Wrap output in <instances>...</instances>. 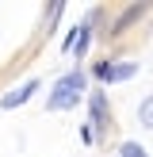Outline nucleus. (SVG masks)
<instances>
[{
    "label": "nucleus",
    "mask_w": 153,
    "mask_h": 157,
    "mask_svg": "<svg viewBox=\"0 0 153 157\" xmlns=\"http://www.w3.org/2000/svg\"><path fill=\"white\" fill-rule=\"evenodd\" d=\"M84 88H88V73L84 69H73V73L58 77V84L50 88V100H46V111H69V107H76Z\"/></svg>",
    "instance_id": "obj_1"
},
{
    "label": "nucleus",
    "mask_w": 153,
    "mask_h": 157,
    "mask_svg": "<svg viewBox=\"0 0 153 157\" xmlns=\"http://www.w3.org/2000/svg\"><path fill=\"white\" fill-rule=\"evenodd\" d=\"M119 153H122V157H145V150H142L138 142H122V146H119Z\"/></svg>",
    "instance_id": "obj_7"
},
{
    "label": "nucleus",
    "mask_w": 153,
    "mask_h": 157,
    "mask_svg": "<svg viewBox=\"0 0 153 157\" xmlns=\"http://www.w3.org/2000/svg\"><path fill=\"white\" fill-rule=\"evenodd\" d=\"M88 127H92V134H96V142L99 138H107V130H111V104H107V92L103 88H92L88 92Z\"/></svg>",
    "instance_id": "obj_3"
},
{
    "label": "nucleus",
    "mask_w": 153,
    "mask_h": 157,
    "mask_svg": "<svg viewBox=\"0 0 153 157\" xmlns=\"http://www.w3.org/2000/svg\"><path fill=\"white\" fill-rule=\"evenodd\" d=\"M107 69H111V61H96V65H92V77H96V81H103V77H107Z\"/></svg>",
    "instance_id": "obj_8"
},
{
    "label": "nucleus",
    "mask_w": 153,
    "mask_h": 157,
    "mask_svg": "<svg viewBox=\"0 0 153 157\" xmlns=\"http://www.w3.org/2000/svg\"><path fill=\"white\" fill-rule=\"evenodd\" d=\"M134 73H138V61H111V69H107L103 81L107 84H122V81H130Z\"/></svg>",
    "instance_id": "obj_5"
},
{
    "label": "nucleus",
    "mask_w": 153,
    "mask_h": 157,
    "mask_svg": "<svg viewBox=\"0 0 153 157\" xmlns=\"http://www.w3.org/2000/svg\"><path fill=\"white\" fill-rule=\"evenodd\" d=\"M149 12H153V4H145V0H142V4H122L119 12H115V19L107 23L99 35H103L107 42H119L122 35H130L134 27H142V23L149 19Z\"/></svg>",
    "instance_id": "obj_2"
},
{
    "label": "nucleus",
    "mask_w": 153,
    "mask_h": 157,
    "mask_svg": "<svg viewBox=\"0 0 153 157\" xmlns=\"http://www.w3.org/2000/svg\"><path fill=\"white\" fill-rule=\"evenodd\" d=\"M38 88H42V84H38L35 77H31V81H23L19 88H12V92H4V96H0V107H4V111H15V107H23V104H27V100L35 96Z\"/></svg>",
    "instance_id": "obj_4"
},
{
    "label": "nucleus",
    "mask_w": 153,
    "mask_h": 157,
    "mask_svg": "<svg viewBox=\"0 0 153 157\" xmlns=\"http://www.w3.org/2000/svg\"><path fill=\"white\" fill-rule=\"evenodd\" d=\"M80 142H84V146H92V142H96V134H92V127H88V123H80Z\"/></svg>",
    "instance_id": "obj_9"
},
{
    "label": "nucleus",
    "mask_w": 153,
    "mask_h": 157,
    "mask_svg": "<svg viewBox=\"0 0 153 157\" xmlns=\"http://www.w3.org/2000/svg\"><path fill=\"white\" fill-rule=\"evenodd\" d=\"M138 123H142L145 130H153V96H145L142 104H138Z\"/></svg>",
    "instance_id": "obj_6"
}]
</instances>
